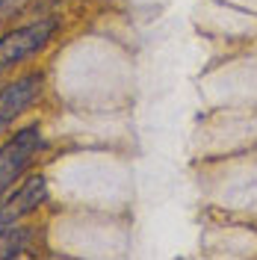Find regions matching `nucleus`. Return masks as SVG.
Listing matches in <instances>:
<instances>
[{
	"label": "nucleus",
	"instance_id": "obj_5",
	"mask_svg": "<svg viewBox=\"0 0 257 260\" xmlns=\"http://www.w3.org/2000/svg\"><path fill=\"white\" fill-rule=\"evenodd\" d=\"M24 3H27V0H0V21H6L9 15L21 12V9H24Z\"/></svg>",
	"mask_w": 257,
	"mask_h": 260
},
{
	"label": "nucleus",
	"instance_id": "obj_1",
	"mask_svg": "<svg viewBox=\"0 0 257 260\" xmlns=\"http://www.w3.org/2000/svg\"><path fill=\"white\" fill-rule=\"evenodd\" d=\"M42 148H45V139H42L39 127L18 130L6 145H0V192H6L9 186H15L18 180H21V175H24V169L30 166L33 157Z\"/></svg>",
	"mask_w": 257,
	"mask_h": 260
},
{
	"label": "nucleus",
	"instance_id": "obj_4",
	"mask_svg": "<svg viewBox=\"0 0 257 260\" xmlns=\"http://www.w3.org/2000/svg\"><path fill=\"white\" fill-rule=\"evenodd\" d=\"M39 95H42V74L39 71L24 74L9 86H3L0 89V130H6L27 107H33Z\"/></svg>",
	"mask_w": 257,
	"mask_h": 260
},
{
	"label": "nucleus",
	"instance_id": "obj_2",
	"mask_svg": "<svg viewBox=\"0 0 257 260\" xmlns=\"http://www.w3.org/2000/svg\"><path fill=\"white\" fill-rule=\"evenodd\" d=\"M56 30H59L56 18H42V21H33L27 27H18V30L0 36V65H15L39 53L56 36Z\"/></svg>",
	"mask_w": 257,
	"mask_h": 260
},
{
	"label": "nucleus",
	"instance_id": "obj_3",
	"mask_svg": "<svg viewBox=\"0 0 257 260\" xmlns=\"http://www.w3.org/2000/svg\"><path fill=\"white\" fill-rule=\"evenodd\" d=\"M45 201H48V180L42 175L27 178L24 183H18L15 189L9 186V192L0 198V234L15 228L24 216H30Z\"/></svg>",
	"mask_w": 257,
	"mask_h": 260
}]
</instances>
